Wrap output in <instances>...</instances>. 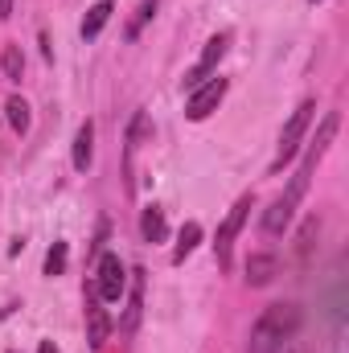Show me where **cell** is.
<instances>
[{"mask_svg": "<svg viewBox=\"0 0 349 353\" xmlns=\"http://www.w3.org/2000/svg\"><path fill=\"white\" fill-rule=\"evenodd\" d=\"M300 329V308L296 304H271L251 329L247 353H279Z\"/></svg>", "mask_w": 349, "mask_h": 353, "instance_id": "6da1fadb", "label": "cell"}, {"mask_svg": "<svg viewBox=\"0 0 349 353\" xmlns=\"http://www.w3.org/2000/svg\"><path fill=\"white\" fill-rule=\"evenodd\" d=\"M337 128H341V115H337V111H333V115H325V123H321V132H317V140H312L308 157L300 161V169H296V176H292V189H288L283 197H292V201H300V197H304V189H308V181H312V169L321 165V157H325V148L333 144Z\"/></svg>", "mask_w": 349, "mask_h": 353, "instance_id": "7a4b0ae2", "label": "cell"}, {"mask_svg": "<svg viewBox=\"0 0 349 353\" xmlns=\"http://www.w3.org/2000/svg\"><path fill=\"white\" fill-rule=\"evenodd\" d=\"M312 115H317V103H312V99H304V103L292 111V119H288V123H283V132H279V152H275V161H271V173H279L288 161H296L300 140H304V132H308Z\"/></svg>", "mask_w": 349, "mask_h": 353, "instance_id": "3957f363", "label": "cell"}, {"mask_svg": "<svg viewBox=\"0 0 349 353\" xmlns=\"http://www.w3.org/2000/svg\"><path fill=\"white\" fill-rule=\"evenodd\" d=\"M251 205H255V197H251V193H243V197L235 201V210L226 214V222L218 226V239H214V255H218V267H230V247H235L239 230L247 226V218H251Z\"/></svg>", "mask_w": 349, "mask_h": 353, "instance_id": "277c9868", "label": "cell"}, {"mask_svg": "<svg viewBox=\"0 0 349 353\" xmlns=\"http://www.w3.org/2000/svg\"><path fill=\"white\" fill-rule=\"evenodd\" d=\"M123 283H128V267H123L119 255L107 251V255L99 259V288H94L99 300H103V304H115V300L123 296Z\"/></svg>", "mask_w": 349, "mask_h": 353, "instance_id": "5b68a950", "label": "cell"}, {"mask_svg": "<svg viewBox=\"0 0 349 353\" xmlns=\"http://www.w3.org/2000/svg\"><path fill=\"white\" fill-rule=\"evenodd\" d=\"M222 99H226V79H206L201 87L189 90V99H185V115H189V119H206Z\"/></svg>", "mask_w": 349, "mask_h": 353, "instance_id": "8992f818", "label": "cell"}, {"mask_svg": "<svg viewBox=\"0 0 349 353\" xmlns=\"http://www.w3.org/2000/svg\"><path fill=\"white\" fill-rule=\"evenodd\" d=\"M226 46H230V37L226 33H218V37H210L206 41V50H201V58H197V66L185 74V87L193 90V87H201L214 70H218V62H222V54H226Z\"/></svg>", "mask_w": 349, "mask_h": 353, "instance_id": "52a82bcc", "label": "cell"}, {"mask_svg": "<svg viewBox=\"0 0 349 353\" xmlns=\"http://www.w3.org/2000/svg\"><path fill=\"white\" fill-rule=\"evenodd\" d=\"M107 333H111V316H107V308H103V300L94 292V296H87V341L94 350H103Z\"/></svg>", "mask_w": 349, "mask_h": 353, "instance_id": "ba28073f", "label": "cell"}, {"mask_svg": "<svg viewBox=\"0 0 349 353\" xmlns=\"http://www.w3.org/2000/svg\"><path fill=\"white\" fill-rule=\"evenodd\" d=\"M140 234H144V243H165L169 226H165V210L161 205H144L140 210Z\"/></svg>", "mask_w": 349, "mask_h": 353, "instance_id": "9c48e42d", "label": "cell"}, {"mask_svg": "<svg viewBox=\"0 0 349 353\" xmlns=\"http://www.w3.org/2000/svg\"><path fill=\"white\" fill-rule=\"evenodd\" d=\"M292 210H296V201H292V197H275V201H271V210L263 214V230H267V234H283V226L292 222Z\"/></svg>", "mask_w": 349, "mask_h": 353, "instance_id": "30bf717a", "label": "cell"}, {"mask_svg": "<svg viewBox=\"0 0 349 353\" xmlns=\"http://www.w3.org/2000/svg\"><path fill=\"white\" fill-rule=\"evenodd\" d=\"M275 271H279L275 255H251V259H247V283H251V288H267V283L275 279Z\"/></svg>", "mask_w": 349, "mask_h": 353, "instance_id": "8fae6325", "label": "cell"}, {"mask_svg": "<svg viewBox=\"0 0 349 353\" xmlns=\"http://www.w3.org/2000/svg\"><path fill=\"white\" fill-rule=\"evenodd\" d=\"M90 157H94V123L87 119V123L79 128V136H74V157H70V161H74V169H79V173H87Z\"/></svg>", "mask_w": 349, "mask_h": 353, "instance_id": "7c38bea8", "label": "cell"}, {"mask_svg": "<svg viewBox=\"0 0 349 353\" xmlns=\"http://www.w3.org/2000/svg\"><path fill=\"white\" fill-rule=\"evenodd\" d=\"M197 243H201V226H197V222H185V226H181V234H177L173 263H185V259L197 251Z\"/></svg>", "mask_w": 349, "mask_h": 353, "instance_id": "4fadbf2b", "label": "cell"}, {"mask_svg": "<svg viewBox=\"0 0 349 353\" xmlns=\"http://www.w3.org/2000/svg\"><path fill=\"white\" fill-rule=\"evenodd\" d=\"M111 12H115V4H111V0H99V4L90 8V12H87V21H83V37H87V41L103 33V25L111 21Z\"/></svg>", "mask_w": 349, "mask_h": 353, "instance_id": "5bb4252c", "label": "cell"}, {"mask_svg": "<svg viewBox=\"0 0 349 353\" xmlns=\"http://www.w3.org/2000/svg\"><path fill=\"white\" fill-rule=\"evenodd\" d=\"M4 111H8V123H12V132H17V136H25V132H29V123H33V115H29V103H25L21 94H12V99L4 103Z\"/></svg>", "mask_w": 349, "mask_h": 353, "instance_id": "9a60e30c", "label": "cell"}, {"mask_svg": "<svg viewBox=\"0 0 349 353\" xmlns=\"http://www.w3.org/2000/svg\"><path fill=\"white\" fill-rule=\"evenodd\" d=\"M140 308H144V271H136V283H132V300H128V316H123L128 333L140 325Z\"/></svg>", "mask_w": 349, "mask_h": 353, "instance_id": "2e32d148", "label": "cell"}, {"mask_svg": "<svg viewBox=\"0 0 349 353\" xmlns=\"http://www.w3.org/2000/svg\"><path fill=\"white\" fill-rule=\"evenodd\" d=\"M0 70H4L8 83H21V74H25V58H21L17 46H4V54H0Z\"/></svg>", "mask_w": 349, "mask_h": 353, "instance_id": "e0dca14e", "label": "cell"}, {"mask_svg": "<svg viewBox=\"0 0 349 353\" xmlns=\"http://www.w3.org/2000/svg\"><path fill=\"white\" fill-rule=\"evenodd\" d=\"M148 132H152V119H148V111H136V115H132V128H128V157H132V152L144 144V136H148Z\"/></svg>", "mask_w": 349, "mask_h": 353, "instance_id": "ac0fdd59", "label": "cell"}, {"mask_svg": "<svg viewBox=\"0 0 349 353\" xmlns=\"http://www.w3.org/2000/svg\"><path fill=\"white\" fill-rule=\"evenodd\" d=\"M66 259H70V247L66 243H54L50 255H46V275H62L66 271Z\"/></svg>", "mask_w": 349, "mask_h": 353, "instance_id": "d6986e66", "label": "cell"}, {"mask_svg": "<svg viewBox=\"0 0 349 353\" xmlns=\"http://www.w3.org/2000/svg\"><path fill=\"white\" fill-rule=\"evenodd\" d=\"M312 239H317V218H308L300 226V239H296V251H300V263H308V251H312Z\"/></svg>", "mask_w": 349, "mask_h": 353, "instance_id": "ffe728a7", "label": "cell"}, {"mask_svg": "<svg viewBox=\"0 0 349 353\" xmlns=\"http://www.w3.org/2000/svg\"><path fill=\"white\" fill-rule=\"evenodd\" d=\"M157 4H161V0H140V8H136V21L128 25V37H136V33H140V25H144V21L157 12Z\"/></svg>", "mask_w": 349, "mask_h": 353, "instance_id": "44dd1931", "label": "cell"}, {"mask_svg": "<svg viewBox=\"0 0 349 353\" xmlns=\"http://www.w3.org/2000/svg\"><path fill=\"white\" fill-rule=\"evenodd\" d=\"M12 17V0H0V21H8Z\"/></svg>", "mask_w": 349, "mask_h": 353, "instance_id": "7402d4cb", "label": "cell"}, {"mask_svg": "<svg viewBox=\"0 0 349 353\" xmlns=\"http://www.w3.org/2000/svg\"><path fill=\"white\" fill-rule=\"evenodd\" d=\"M37 353H58V345H54V341H41V345H37Z\"/></svg>", "mask_w": 349, "mask_h": 353, "instance_id": "603a6c76", "label": "cell"}, {"mask_svg": "<svg viewBox=\"0 0 349 353\" xmlns=\"http://www.w3.org/2000/svg\"><path fill=\"white\" fill-rule=\"evenodd\" d=\"M312 4H321V0H312Z\"/></svg>", "mask_w": 349, "mask_h": 353, "instance_id": "cb8c5ba5", "label": "cell"}]
</instances>
